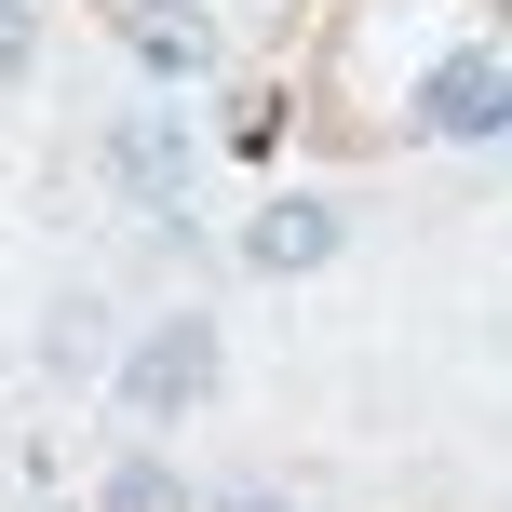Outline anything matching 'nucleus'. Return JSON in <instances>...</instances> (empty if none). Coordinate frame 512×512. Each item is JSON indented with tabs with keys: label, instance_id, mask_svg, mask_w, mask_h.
I'll list each match as a JSON object with an SVG mask.
<instances>
[{
	"label": "nucleus",
	"instance_id": "obj_1",
	"mask_svg": "<svg viewBox=\"0 0 512 512\" xmlns=\"http://www.w3.org/2000/svg\"><path fill=\"white\" fill-rule=\"evenodd\" d=\"M216 378H230V337H216V310H149V324L122 337V364H108V391H122L135 432H176V418L216 405Z\"/></svg>",
	"mask_w": 512,
	"mask_h": 512
},
{
	"label": "nucleus",
	"instance_id": "obj_2",
	"mask_svg": "<svg viewBox=\"0 0 512 512\" xmlns=\"http://www.w3.org/2000/svg\"><path fill=\"white\" fill-rule=\"evenodd\" d=\"M351 256V216L324 203V189H270V203L243 216V270L256 283H310V270H337Z\"/></svg>",
	"mask_w": 512,
	"mask_h": 512
},
{
	"label": "nucleus",
	"instance_id": "obj_3",
	"mask_svg": "<svg viewBox=\"0 0 512 512\" xmlns=\"http://www.w3.org/2000/svg\"><path fill=\"white\" fill-rule=\"evenodd\" d=\"M418 122H432V135H512V68H472V54H445V68L418 81Z\"/></svg>",
	"mask_w": 512,
	"mask_h": 512
},
{
	"label": "nucleus",
	"instance_id": "obj_4",
	"mask_svg": "<svg viewBox=\"0 0 512 512\" xmlns=\"http://www.w3.org/2000/svg\"><path fill=\"white\" fill-rule=\"evenodd\" d=\"M108 364H122V324H108L95 283H68V297L41 310V378H108Z\"/></svg>",
	"mask_w": 512,
	"mask_h": 512
},
{
	"label": "nucleus",
	"instance_id": "obj_5",
	"mask_svg": "<svg viewBox=\"0 0 512 512\" xmlns=\"http://www.w3.org/2000/svg\"><path fill=\"white\" fill-rule=\"evenodd\" d=\"M108 176H122L135 203L162 216V203H176V176H189V135H176V122H149V108H135V122L108 135Z\"/></svg>",
	"mask_w": 512,
	"mask_h": 512
},
{
	"label": "nucleus",
	"instance_id": "obj_6",
	"mask_svg": "<svg viewBox=\"0 0 512 512\" xmlns=\"http://www.w3.org/2000/svg\"><path fill=\"white\" fill-rule=\"evenodd\" d=\"M95 512H203V486H189L162 445H122V459L95 472Z\"/></svg>",
	"mask_w": 512,
	"mask_h": 512
},
{
	"label": "nucleus",
	"instance_id": "obj_7",
	"mask_svg": "<svg viewBox=\"0 0 512 512\" xmlns=\"http://www.w3.org/2000/svg\"><path fill=\"white\" fill-rule=\"evenodd\" d=\"M135 54H149V68H203V27H189V14H135Z\"/></svg>",
	"mask_w": 512,
	"mask_h": 512
},
{
	"label": "nucleus",
	"instance_id": "obj_8",
	"mask_svg": "<svg viewBox=\"0 0 512 512\" xmlns=\"http://www.w3.org/2000/svg\"><path fill=\"white\" fill-rule=\"evenodd\" d=\"M41 68V0H0V81Z\"/></svg>",
	"mask_w": 512,
	"mask_h": 512
},
{
	"label": "nucleus",
	"instance_id": "obj_9",
	"mask_svg": "<svg viewBox=\"0 0 512 512\" xmlns=\"http://www.w3.org/2000/svg\"><path fill=\"white\" fill-rule=\"evenodd\" d=\"M203 512H297V499H283V486H216Z\"/></svg>",
	"mask_w": 512,
	"mask_h": 512
}]
</instances>
